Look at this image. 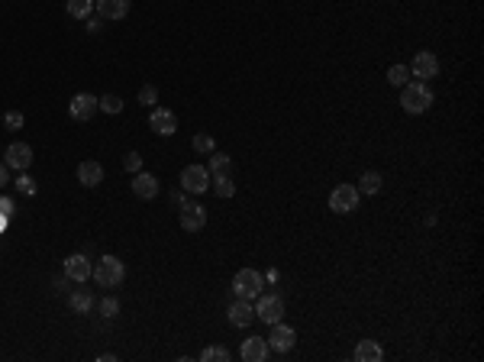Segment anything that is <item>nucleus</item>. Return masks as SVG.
<instances>
[{
  "label": "nucleus",
  "mask_w": 484,
  "mask_h": 362,
  "mask_svg": "<svg viewBox=\"0 0 484 362\" xmlns=\"http://www.w3.org/2000/svg\"><path fill=\"white\" fill-rule=\"evenodd\" d=\"M268 349H275V353H291L294 343H297V333H294V327H287V323H271V333L265 337Z\"/></svg>",
  "instance_id": "7"
},
{
  "label": "nucleus",
  "mask_w": 484,
  "mask_h": 362,
  "mask_svg": "<svg viewBox=\"0 0 484 362\" xmlns=\"http://www.w3.org/2000/svg\"><path fill=\"white\" fill-rule=\"evenodd\" d=\"M0 214L13 217V201H10V197H0Z\"/></svg>",
  "instance_id": "34"
},
{
  "label": "nucleus",
  "mask_w": 484,
  "mask_h": 362,
  "mask_svg": "<svg viewBox=\"0 0 484 362\" xmlns=\"http://www.w3.org/2000/svg\"><path fill=\"white\" fill-rule=\"evenodd\" d=\"M201 362H229V353H226L223 346H207L201 353Z\"/></svg>",
  "instance_id": "26"
},
{
  "label": "nucleus",
  "mask_w": 484,
  "mask_h": 362,
  "mask_svg": "<svg viewBox=\"0 0 484 362\" xmlns=\"http://www.w3.org/2000/svg\"><path fill=\"white\" fill-rule=\"evenodd\" d=\"M210 185V169L207 165H187L181 172V188L187 194H204Z\"/></svg>",
  "instance_id": "8"
},
{
  "label": "nucleus",
  "mask_w": 484,
  "mask_h": 362,
  "mask_svg": "<svg viewBox=\"0 0 484 362\" xmlns=\"http://www.w3.org/2000/svg\"><path fill=\"white\" fill-rule=\"evenodd\" d=\"M213 181V191L220 194V197H233L236 194V181L233 178H210Z\"/></svg>",
  "instance_id": "25"
},
{
  "label": "nucleus",
  "mask_w": 484,
  "mask_h": 362,
  "mask_svg": "<svg viewBox=\"0 0 484 362\" xmlns=\"http://www.w3.org/2000/svg\"><path fill=\"white\" fill-rule=\"evenodd\" d=\"M91 272H94V265H91V259H87V256L75 253V256H68V259H65V275L71 278L75 285H84V281L91 278Z\"/></svg>",
  "instance_id": "12"
},
{
  "label": "nucleus",
  "mask_w": 484,
  "mask_h": 362,
  "mask_svg": "<svg viewBox=\"0 0 484 362\" xmlns=\"http://www.w3.org/2000/svg\"><path fill=\"white\" fill-rule=\"evenodd\" d=\"M68 304H71V311L87 314L94 307V291H91V288H81V285H78L75 291L68 295Z\"/></svg>",
  "instance_id": "19"
},
{
  "label": "nucleus",
  "mask_w": 484,
  "mask_h": 362,
  "mask_svg": "<svg viewBox=\"0 0 484 362\" xmlns=\"http://www.w3.org/2000/svg\"><path fill=\"white\" fill-rule=\"evenodd\" d=\"M139 104L155 107V104H159V88H155V85H142L139 88Z\"/></svg>",
  "instance_id": "27"
},
{
  "label": "nucleus",
  "mask_w": 484,
  "mask_h": 362,
  "mask_svg": "<svg viewBox=\"0 0 484 362\" xmlns=\"http://www.w3.org/2000/svg\"><path fill=\"white\" fill-rule=\"evenodd\" d=\"M3 123H7V130H20L23 127V113L20 110H10L7 117H3Z\"/></svg>",
  "instance_id": "33"
},
{
  "label": "nucleus",
  "mask_w": 484,
  "mask_h": 362,
  "mask_svg": "<svg viewBox=\"0 0 484 362\" xmlns=\"http://www.w3.org/2000/svg\"><path fill=\"white\" fill-rule=\"evenodd\" d=\"M194 149L197 152H217V139L210 133H197L194 136Z\"/></svg>",
  "instance_id": "29"
},
{
  "label": "nucleus",
  "mask_w": 484,
  "mask_h": 362,
  "mask_svg": "<svg viewBox=\"0 0 484 362\" xmlns=\"http://www.w3.org/2000/svg\"><path fill=\"white\" fill-rule=\"evenodd\" d=\"M123 169L133 172V175H136V172H142V155H136V152H126V155H123Z\"/></svg>",
  "instance_id": "30"
},
{
  "label": "nucleus",
  "mask_w": 484,
  "mask_h": 362,
  "mask_svg": "<svg viewBox=\"0 0 484 362\" xmlns=\"http://www.w3.org/2000/svg\"><path fill=\"white\" fill-rule=\"evenodd\" d=\"M94 10L104 20H123L129 13V0H94Z\"/></svg>",
  "instance_id": "17"
},
{
  "label": "nucleus",
  "mask_w": 484,
  "mask_h": 362,
  "mask_svg": "<svg viewBox=\"0 0 484 362\" xmlns=\"http://www.w3.org/2000/svg\"><path fill=\"white\" fill-rule=\"evenodd\" d=\"M10 185V175H7V162H0V191Z\"/></svg>",
  "instance_id": "35"
},
{
  "label": "nucleus",
  "mask_w": 484,
  "mask_h": 362,
  "mask_svg": "<svg viewBox=\"0 0 484 362\" xmlns=\"http://www.w3.org/2000/svg\"><path fill=\"white\" fill-rule=\"evenodd\" d=\"M17 191H20V194H36V181H33L29 175H26V172L17 178Z\"/></svg>",
  "instance_id": "32"
},
{
  "label": "nucleus",
  "mask_w": 484,
  "mask_h": 362,
  "mask_svg": "<svg viewBox=\"0 0 484 362\" xmlns=\"http://www.w3.org/2000/svg\"><path fill=\"white\" fill-rule=\"evenodd\" d=\"M255 317L262 320V323H278V320H284V298L281 295H259V304H255Z\"/></svg>",
  "instance_id": "6"
},
{
  "label": "nucleus",
  "mask_w": 484,
  "mask_h": 362,
  "mask_svg": "<svg viewBox=\"0 0 484 362\" xmlns=\"http://www.w3.org/2000/svg\"><path fill=\"white\" fill-rule=\"evenodd\" d=\"M101 314H104V317H117V314H120V301H117V298H104V301H101Z\"/></svg>",
  "instance_id": "31"
},
{
  "label": "nucleus",
  "mask_w": 484,
  "mask_h": 362,
  "mask_svg": "<svg viewBox=\"0 0 484 362\" xmlns=\"http://www.w3.org/2000/svg\"><path fill=\"white\" fill-rule=\"evenodd\" d=\"M407 81H410V68L407 65H391V68H387V85L404 88Z\"/></svg>",
  "instance_id": "24"
},
{
  "label": "nucleus",
  "mask_w": 484,
  "mask_h": 362,
  "mask_svg": "<svg viewBox=\"0 0 484 362\" xmlns=\"http://www.w3.org/2000/svg\"><path fill=\"white\" fill-rule=\"evenodd\" d=\"M359 207V188L355 185H339L329 194V211L333 214H352Z\"/></svg>",
  "instance_id": "5"
},
{
  "label": "nucleus",
  "mask_w": 484,
  "mask_h": 362,
  "mask_svg": "<svg viewBox=\"0 0 484 362\" xmlns=\"http://www.w3.org/2000/svg\"><path fill=\"white\" fill-rule=\"evenodd\" d=\"M381 185H384L381 172H365L355 188H359V194H378V191H381Z\"/></svg>",
  "instance_id": "22"
},
{
  "label": "nucleus",
  "mask_w": 484,
  "mask_h": 362,
  "mask_svg": "<svg viewBox=\"0 0 484 362\" xmlns=\"http://www.w3.org/2000/svg\"><path fill=\"white\" fill-rule=\"evenodd\" d=\"M149 127L155 130L159 136H175L178 133V117L171 113V110H165V107H152Z\"/></svg>",
  "instance_id": "11"
},
{
  "label": "nucleus",
  "mask_w": 484,
  "mask_h": 362,
  "mask_svg": "<svg viewBox=\"0 0 484 362\" xmlns=\"http://www.w3.org/2000/svg\"><path fill=\"white\" fill-rule=\"evenodd\" d=\"M7 169H17V172H26L29 165H33V149L26 143H13V146H7Z\"/></svg>",
  "instance_id": "14"
},
{
  "label": "nucleus",
  "mask_w": 484,
  "mask_h": 362,
  "mask_svg": "<svg viewBox=\"0 0 484 362\" xmlns=\"http://www.w3.org/2000/svg\"><path fill=\"white\" fill-rule=\"evenodd\" d=\"M355 362H381V356H384V349L375 343V340H362L359 346H355Z\"/></svg>",
  "instance_id": "20"
},
{
  "label": "nucleus",
  "mask_w": 484,
  "mask_h": 362,
  "mask_svg": "<svg viewBox=\"0 0 484 362\" xmlns=\"http://www.w3.org/2000/svg\"><path fill=\"white\" fill-rule=\"evenodd\" d=\"M78 181H81L84 188H97L104 181V165L94 159H84L81 165H78Z\"/></svg>",
  "instance_id": "15"
},
{
  "label": "nucleus",
  "mask_w": 484,
  "mask_h": 362,
  "mask_svg": "<svg viewBox=\"0 0 484 362\" xmlns=\"http://www.w3.org/2000/svg\"><path fill=\"white\" fill-rule=\"evenodd\" d=\"M91 278L104 288H120L126 281V265L117 259V256H101L97 265H94V272H91Z\"/></svg>",
  "instance_id": "1"
},
{
  "label": "nucleus",
  "mask_w": 484,
  "mask_h": 362,
  "mask_svg": "<svg viewBox=\"0 0 484 362\" xmlns=\"http://www.w3.org/2000/svg\"><path fill=\"white\" fill-rule=\"evenodd\" d=\"M410 68V78H420V81H429V78L439 75V59H436L433 52H417L413 55V65Z\"/></svg>",
  "instance_id": "10"
},
{
  "label": "nucleus",
  "mask_w": 484,
  "mask_h": 362,
  "mask_svg": "<svg viewBox=\"0 0 484 362\" xmlns=\"http://www.w3.org/2000/svg\"><path fill=\"white\" fill-rule=\"evenodd\" d=\"M239 356H242L245 362H265V356H268V343H265L262 337H249L245 343H242Z\"/></svg>",
  "instance_id": "18"
},
{
  "label": "nucleus",
  "mask_w": 484,
  "mask_h": 362,
  "mask_svg": "<svg viewBox=\"0 0 484 362\" xmlns=\"http://www.w3.org/2000/svg\"><path fill=\"white\" fill-rule=\"evenodd\" d=\"M178 220H181L184 233H201L207 227V207L197 201H181V211H178Z\"/></svg>",
  "instance_id": "4"
},
{
  "label": "nucleus",
  "mask_w": 484,
  "mask_h": 362,
  "mask_svg": "<svg viewBox=\"0 0 484 362\" xmlns=\"http://www.w3.org/2000/svg\"><path fill=\"white\" fill-rule=\"evenodd\" d=\"M252 320H255V304H252L249 298H236V301L229 304V323H233V327H249Z\"/></svg>",
  "instance_id": "13"
},
{
  "label": "nucleus",
  "mask_w": 484,
  "mask_h": 362,
  "mask_svg": "<svg viewBox=\"0 0 484 362\" xmlns=\"http://www.w3.org/2000/svg\"><path fill=\"white\" fill-rule=\"evenodd\" d=\"M101 110H104V113H120V110H123V97H117V94H104V97H101Z\"/></svg>",
  "instance_id": "28"
},
{
  "label": "nucleus",
  "mask_w": 484,
  "mask_h": 362,
  "mask_svg": "<svg viewBox=\"0 0 484 362\" xmlns=\"http://www.w3.org/2000/svg\"><path fill=\"white\" fill-rule=\"evenodd\" d=\"M65 10H68V17L84 20L94 10V0H65Z\"/></svg>",
  "instance_id": "23"
},
{
  "label": "nucleus",
  "mask_w": 484,
  "mask_h": 362,
  "mask_svg": "<svg viewBox=\"0 0 484 362\" xmlns=\"http://www.w3.org/2000/svg\"><path fill=\"white\" fill-rule=\"evenodd\" d=\"M429 104H433V91L423 85V81H407V85L401 88V107L407 110V113H426L429 110Z\"/></svg>",
  "instance_id": "2"
},
{
  "label": "nucleus",
  "mask_w": 484,
  "mask_h": 362,
  "mask_svg": "<svg viewBox=\"0 0 484 362\" xmlns=\"http://www.w3.org/2000/svg\"><path fill=\"white\" fill-rule=\"evenodd\" d=\"M262 288H265V278H262L259 269H239L233 278V291L236 298H249V301H255V298L262 295Z\"/></svg>",
  "instance_id": "3"
},
{
  "label": "nucleus",
  "mask_w": 484,
  "mask_h": 362,
  "mask_svg": "<svg viewBox=\"0 0 484 362\" xmlns=\"http://www.w3.org/2000/svg\"><path fill=\"white\" fill-rule=\"evenodd\" d=\"M68 281H71V278H59V281H52V288H55V291H68Z\"/></svg>",
  "instance_id": "36"
},
{
  "label": "nucleus",
  "mask_w": 484,
  "mask_h": 362,
  "mask_svg": "<svg viewBox=\"0 0 484 362\" xmlns=\"http://www.w3.org/2000/svg\"><path fill=\"white\" fill-rule=\"evenodd\" d=\"M97 110H101V97H94V94H87V91L75 94L71 104H68V113H71L75 120H81V123H84V120H91Z\"/></svg>",
  "instance_id": "9"
},
{
  "label": "nucleus",
  "mask_w": 484,
  "mask_h": 362,
  "mask_svg": "<svg viewBox=\"0 0 484 362\" xmlns=\"http://www.w3.org/2000/svg\"><path fill=\"white\" fill-rule=\"evenodd\" d=\"M207 169H210V178H233V159L223 155V152H213Z\"/></svg>",
  "instance_id": "21"
},
{
  "label": "nucleus",
  "mask_w": 484,
  "mask_h": 362,
  "mask_svg": "<svg viewBox=\"0 0 484 362\" xmlns=\"http://www.w3.org/2000/svg\"><path fill=\"white\" fill-rule=\"evenodd\" d=\"M133 194L139 197V201H152V197L159 194V181H155V175H149V172H136Z\"/></svg>",
  "instance_id": "16"
},
{
  "label": "nucleus",
  "mask_w": 484,
  "mask_h": 362,
  "mask_svg": "<svg viewBox=\"0 0 484 362\" xmlns=\"http://www.w3.org/2000/svg\"><path fill=\"white\" fill-rule=\"evenodd\" d=\"M7 220H10L7 214H0V233H3V230H7Z\"/></svg>",
  "instance_id": "37"
}]
</instances>
